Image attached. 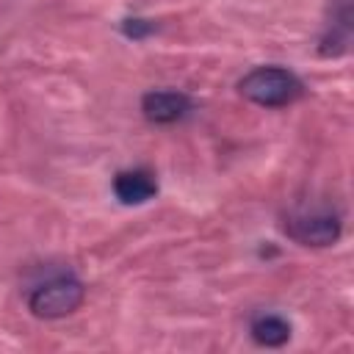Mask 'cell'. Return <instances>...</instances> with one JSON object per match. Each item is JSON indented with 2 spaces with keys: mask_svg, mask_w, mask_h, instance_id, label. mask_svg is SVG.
<instances>
[{
  "mask_svg": "<svg viewBox=\"0 0 354 354\" xmlns=\"http://www.w3.org/2000/svg\"><path fill=\"white\" fill-rule=\"evenodd\" d=\"M113 194L122 205H144L158 194V177L149 169H124L113 177Z\"/></svg>",
  "mask_w": 354,
  "mask_h": 354,
  "instance_id": "5",
  "label": "cell"
},
{
  "mask_svg": "<svg viewBox=\"0 0 354 354\" xmlns=\"http://www.w3.org/2000/svg\"><path fill=\"white\" fill-rule=\"evenodd\" d=\"M238 94L260 108H285L304 94V83L285 66H254L238 80Z\"/></svg>",
  "mask_w": 354,
  "mask_h": 354,
  "instance_id": "1",
  "label": "cell"
},
{
  "mask_svg": "<svg viewBox=\"0 0 354 354\" xmlns=\"http://www.w3.org/2000/svg\"><path fill=\"white\" fill-rule=\"evenodd\" d=\"M351 39V0H332V17L321 36V55H340Z\"/></svg>",
  "mask_w": 354,
  "mask_h": 354,
  "instance_id": "6",
  "label": "cell"
},
{
  "mask_svg": "<svg viewBox=\"0 0 354 354\" xmlns=\"http://www.w3.org/2000/svg\"><path fill=\"white\" fill-rule=\"evenodd\" d=\"M86 299V288L75 274H58L50 277L44 282H39L30 293H28V310L36 318L44 321H55V318H66L72 315Z\"/></svg>",
  "mask_w": 354,
  "mask_h": 354,
  "instance_id": "2",
  "label": "cell"
},
{
  "mask_svg": "<svg viewBox=\"0 0 354 354\" xmlns=\"http://www.w3.org/2000/svg\"><path fill=\"white\" fill-rule=\"evenodd\" d=\"M285 235L301 246H332L343 232V221L332 207H310V210H290L282 224Z\"/></svg>",
  "mask_w": 354,
  "mask_h": 354,
  "instance_id": "3",
  "label": "cell"
},
{
  "mask_svg": "<svg viewBox=\"0 0 354 354\" xmlns=\"http://www.w3.org/2000/svg\"><path fill=\"white\" fill-rule=\"evenodd\" d=\"M249 335H252V340L257 346L277 348V346H285L290 340V324L277 313H263V315L252 318Z\"/></svg>",
  "mask_w": 354,
  "mask_h": 354,
  "instance_id": "7",
  "label": "cell"
},
{
  "mask_svg": "<svg viewBox=\"0 0 354 354\" xmlns=\"http://www.w3.org/2000/svg\"><path fill=\"white\" fill-rule=\"evenodd\" d=\"M194 102L185 91L177 88H155L141 97V113L152 124H174L191 113Z\"/></svg>",
  "mask_w": 354,
  "mask_h": 354,
  "instance_id": "4",
  "label": "cell"
}]
</instances>
